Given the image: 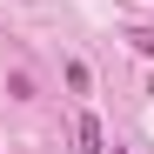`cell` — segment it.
<instances>
[{
	"label": "cell",
	"instance_id": "cell-1",
	"mask_svg": "<svg viewBox=\"0 0 154 154\" xmlns=\"http://www.w3.org/2000/svg\"><path fill=\"white\" fill-rule=\"evenodd\" d=\"M74 154H107V134H100V121H94V114L74 121Z\"/></svg>",
	"mask_w": 154,
	"mask_h": 154
},
{
	"label": "cell",
	"instance_id": "cell-2",
	"mask_svg": "<svg viewBox=\"0 0 154 154\" xmlns=\"http://www.w3.org/2000/svg\"><path fill=\"white\" fill-rule=\"evenodd\" d=\"M121 40H127V47H134V54H147V60H154V27H127Z\"/></svg>",
	"mask_w": 154,
	"mask_h": 154
}]
</instances>
